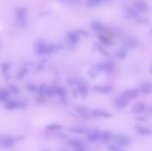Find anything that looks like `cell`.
Returning a JSON list of instances; mask_svg holds the SVG:
<instances>
[{"label": "cell", "instance_id": "obj_39", "mask_svg": "<svg viewBox=\"0 0 152 151\" xmlns=\"http://www.w3.org/2000/svg\"><path fill=\"white\" fill-rule=\"evenodd\" d=\"M150 71H151V73H152V67H151V69H150Z\"/></svg>", "mask_w": 152, "mask_h": 151}, {"label": "cell", "instance_id": "obj_31", "mask_svg": "<svg viewBox=\"0 0 152 151\" xmlns=\"http://www.w3.org/2000/svg\"><path fill=\"white\" fill-rule=\"evenodd\" d=\"M27 89H28V90H30V91H32V92H34V91L36 90V87L34 86V85H32V84H29L28 86H27Z\"/></svg>", "mask_w": 152, "mask_h": 151}, {"label": "cell", "instance_id": "obj_26", "mask_svg": "<svg viewBox=\"0 0 152 151\" xmlns=\"http://www.w3.org/2000/svg\"><path fill=\"white\" fill-rule=\"evenodd\" d=\"M27 10L25 8H22V9H17V15L20 19H24L25 18V15H26Z\"/></svg>", "mask_w": 152, "mask_h": 151}, {"label": "cell", "instance_id": "obj_35", "mask_svg": "<svg viewBox=\"0 0 152 151\" xmlns=\"http://www.w3.org/2000/svg\"><path fill=\"white\" fill-rule=\"evenodd\" d=\"M2 67H3L2 69H3V71H7V69H10V65H8L7 63H4V64H2Z\"/></svg>", "mask_w": 152, "mask_h": 151}, {"label": "cell", "instance_id": "obj_1", "mask_svg": "<svg viewBox=\"0 0 152 151\" xmlns=\"http://www.w3.org/2000/svg\"><path fill=\"white\" fill-rule=\"evenodd\" d=\"M112 140L114 141V144L116 145L120 146L122 148H126L127 146H129L130 144V140L127 136L125 135H116V136H113Z\"/></svg>", "mask_w": 152, "mask_h": 151}, {"label": "cell", "instance_id": "obj_8", "mask_svg": "<svg viewBox=\"0 0 152 151\" xmlns=\"http://www.w3.org/2000/svg\"><path fill=\"white\" fill-rule=\"evenodd\" d=\"M34 50L37 54H42V53H46L47 50V44H45L42 40H38V42H35L34 44Z\"/></svg>", "mask_w": 152, "mask_h": 151}, {"label": "cell", "instance_id": "obj_21", "mask_svg": "<svg viewBox=\"0 0 152 151\" xmlns=\"http://www.w3.org/2000/svg\"><path fill=\"white\" fill-rule=\"evenodd\" d=\"M89 129L85 128V127H76V128H70V131L76 133H87Z\"/></svg>", "mask_w": 152, "mask_h": 151}, {"label": "cell", "instance_id": "obj_38", "mask_svg": "<svg viewBox=\"0 0 152 151\" xmlns=\"http://www.w3.org/2000/svg\"><path fill=\"white\" fill-rule=\"evenodd\" d=\"M150 111H151V113H152V107H151V110H150Z\"/></svg>", "mask_w": 152, "mask_h": 151}, {"label": "cell", "instance_id": "obj_17", "mask_svg": "<svg viewBox=\"0 0 152 151\" xmlns=\"http://www.w3.org/2000/svg\"><path fill=\"white\" fill-rule=\"evenodd\" d=\"M112 133H110V131H102V133H100V137L99 139H102L104 142H106V143H108V142H110L111 140H112Z\"/></svg>", "mask_w": 152, "mask_h": 151}, {"label": "cell", "instance_id": "obj_13", "mask_svg": "<svg viewBox=\"0 0 152 151\" xmlns=\"http://www.w3.org/2000/svg\"><path fill=\"white\" fill-rule=\"evenodd\" d=\"M134 129L142 136H150L152 133L151 129H149L148 127H146V126H142V125H137V126L134 127Z\"/></svg>", "mask_w": 152, "mask_h": 151}, {"label": "cell", "instance_id": "obj_7", "mask_svg": "<svg viewBox=\"0 0 152 151\" xmlns=\"http://www.w3.org/2000/svg\"><path fill=\"white\" fill-rule=\"evenodd\" d=\"M113 67H114V64L112 62H102L96 65V69L99 71H110L113 69Z\"/></svg>", "mask_w": 152, "mask_h": 151}, {"label": "cell", "instance_id": "obj_15", "mask_svg": "<svg viewBox=\"0 0 152 151\" xmlns=\"http://www.w3.org/2000/svg\"><path fill=\"white\" fill-rule=\"evenodd\" d=\"M100 137V131H88L87 133V139L89 141H96Z\"/></svg>", "mask_w": 152, "mask_h": 151}, {"label": "cell", "instance_id": "obj_3", "mask_svg": "<svg viewBox=\"0 0 152 151\" xmlns=\"http://www.w3.org/2000/svg\"><path fill=\"white\" fill-rule=\"evenodd\" d=\"M128 101L127 99L125 98L124 96H117L116 98L114 99V105L116 108H118V109H124V108H126V106L128 105Z\"/></svg>", "mask_w": 152, "mask_h": 151}, {"label": "cell", "instance_id": "obj_33", "mask_svg": "<svg viewBox=\"0 0 152 151\" xmlns=\"http://www.w3.org/2000/svg\"><path fill=\"white\" fill-rule=\"evenodd\" d=\"M67 83H68L69 85H76L78 82H77L76 80H74V79H68V80H67Z\"/></svg>", "mask_w": 152, "mask_h": 151}, {"label": "cell", "instance_id": "obj_14", "mask_svg": "<svg viewBox=\"0 0 152 151\" xmlns=\"http://www.w3.org/2000/svg\"><path fill=\"white\" fill-rule=\"evenodd\" d=\"M94 90L98 91V92H100V93H104V94H108V93H110L111 91L113 90V88H112V86H110V85H104V86L94 87Z\"/></svg>", "mask_w": 152, "mask_h": 151}, {"label": "cell", "instance_id": "obj_27", "mask_svg": "<svg viewBox=\"0 0 152 151\" xmlns=\"http://www.w3.org/2000/svg\"><path fill=\"white\" fill-rule=\"evenodd\" d=\"M99 39L102 40V44H111L110 39H109V38L107 37L106 35H102V34H100V35H99Z\"/></svg>", "mask_w": 152, "mask_h": 151}, {"label": "cell", "instance_id": "obj_16", "mask_svg": "<svg viewBox=\"0 0 152 151\" xmlns=\"http://www.w3.org/2000/svg\"><path fill=\"white\" fill-rule=\"evenodd\" d=\"M91 28L92 30H94L95 32H102V31L104 30V26L100 22H98V21H94V22L91 23Z\"/></svg>", "mask_w": 152, "mask_h": 151}, {"label": "cell", "instance_id": "obj_24", "mask_svg": "<svg viewBox=\"0 0 152 151\" xmlns=\"http://www.w3.org/2000/svg\"><path fill=\"white\" fill-rule=\"evenodd\" d=\"M102 1H104V0H87L86 3H87V5L90 6V7H94V6L100 4Z\"/></svg>", "mask_w": 152, "mask_h": 151}, {"label": "cell", "instance_id": "obj_25", "mask_svg": "<svg viewBox=\"0 0 152 151\" xmlns=\"http://www.w3.org/2000/svg\"><path fill=\"white\" fill-rule=\"evenodd\" d=\"M61 125L60 124H50L48 125V127L47 128L49 129V131H59V129H61Z\"/></svg>", "mask_w": 152, "mask_h": 151}, {"label": "cell", "instance_id": "obj_23", "mask_svg": "<svg viewBox=\"0 0 152 151\" xmlns=\"http://www.w3.org/2000/svg\"><path fill=\"white\" fill-rule=\"evenodd\" d=\"M7 98H8V91L4 90H0V101H7Z\"/></svg>", "mask_w": 152, "mask_h": 151}, {"label": "cell", "instance_id": "obj_34", "mask_svg": "<svg viewBox=\"0 0 152 151\" xmlns=\"http://www.w3.org/2000/svg\"><path fill=\"white\" fill-rule=\"evenodd\" d=\"M25 73H26V69H23L22 71H20V74H19V75H18V78H19V79H21L23 76L25 75Z\"/></svg>", "mask_w": 152, "mask_h": 151}, {"label": "cell", "instance_id": "obj_2", "mask_svg": "<svg viewBox=\"0 0 152 151\" xmlns=\"http://www.w3.org/2000/svg\"><path fill=\"white\" fill-rule=\"evenodd\" d=\"M138 94H139L138 89L132 88V89H127V90L124 91L122 96L125 97L127 101H132V99H136L137 97H138Z\"/></svg>", "mask_w": 152, "mask_h": 151}, {"label": "cell", "instance_id": "obj_37", "mask_svg": "<svg viewBox=\"0 0 152 151\" xmlns=\"http://www.w3.org/2000/svg\"><path fill=\"white\" fill-rule=\"evenodd\" d=\"M137 119H138V120H142V121H146L147 120V119L144 118V117H138Z\"/></svg>", "mask_w": 152, "mask_h": 151}, {"label": "cell", "instance_id": "obj_5", "mask_svg": "<svg viewBox=\"0 0 152 151\" xmlns=\"http://www.w3.org/2000/svg\"><path fill=\"white\" fill-rule=\"evenodd\" d=\"M134 7L138 12H147L149 6L146 2L142 1V0H137V1L134 2Z\"/></svg>", "mask_w": 152, "mask_h": 151}, {"label": "cell", "instance_id": "obj_6", "mask_svg": "<svg viewBox=\"0 0 152 151\" xmlns=\"http://www.w3.org/2000/svg\"><path fill=\"white\" fill-rule=\"evenodd\" d=\"M146 110H147V106L144 103H137L132 108V111L136 114H141L146 111Z\"/></svg>", "mask_w": 152, "mask_h": 151}, {"label": "cell", "instance_id": "obj_30", "mask_svg": "<svg viewBox=\"0 0 152 151\" xmlns=\"http://www.w3.org/2000/svg\"><path fill=\"white\" fill-rule=\"evenodd\" d=\"M117 56H118L119 58H121V59H124V58H125V56H126V53L124 52V51H118V53H117Z\"/></svg>", "mask_w": 152, "mask_h": 151}, {"label": "cell", "instance_id": "obj_12", "mask_svg": "<svg viewBox=\"0 0 152 151\" xmlns=\"http://www.w3.org/2000/svg\"><path fill=\"white\" fill-rule=\"evenodd\" d=\"M90 114L94 117H100V118H110V117H112V115L110 113L102 111V110H93Z\"/></svg>", "mask_w": 152, "mask_h": 151}, {"label": "cell", "instance_id": "obj_22", "mask_svg": "<svg viewBox=\"0 0 152 151\" xmlns=\"http://www.w3.org/2000/svg\"><path fill=\"white\" fill-rule=\"evenodd\" d=\"M76 111L78 112L80 115L82 116H88L89 115V111L86 109V108H83V107H77L76 108Z\"/></svg>", "mask_w": 152, "mask_h": 151}, {"label": "cell", "instance_id": "obj_19", "mask_svg": "<svg viewBox=\"0 0 152 151\" xmlns=\"http://www.w3.org/2000/svg\"><path fill=\"white\" fill-rule=\"evenodd\" d=\"M68 38L72 44H76L79 39H80V33L79 31H75V32H69L68 33Z\"/></svg>", "mask_w": 152, "mask_h": 151}, {"label": "cell", "instance_id": "obj_18", "mask_svg": "<svg viewBox=\"0 0 152 151\" xmlns=\"http://www.w3.org/2000/svg\"><path fill=\"white\" fill-rule=\"evenodd\" d=\"M23 106L24 105H22V104H20L19 101H10L6 103V108H7L8 110H14L18 107H23Z\"/></svg>", "mask_w": 152, "mask_h": 151}, {"label": "cell", "instance_id": "obj_29", "mask_svg": "<svg viewBox=\"0 0 152 151\" xmlns=\"http://www.w3.org/2000/svg\"><path fill=\"white\" fill-rule=\"evenodd\" d=\"M109 149L110 150H121L122 147H120V146L116 145V144H114V145H110L109 146Z\"/></svg>", "mask_w": 152, "mask_h": 151}, {"label": "cell", "instance_id": "obj_4", "mask_svg": "<svg viewBox=\"0 0 152 151\" xmlns=\"http://www.w3.org/2000/svg\"><path fill=\"white\" fill-rule=\"evenodd\" d=\"M124 47L128 50H132V49L138 47V39L134 36H129L124 40Z\"/></svg>", "mask_w": 152, "mask_h": 151}, {"label": "cell", "instance_id": "obj_10", "mask_svg": "<svg viewBox=\"0 0 152 151\" xmlns=\"http://www.w3.org/2000/svg\"><path fill=\"white\" fill-rule=\"evenodd\" d=\"M14 145V140L10 137H2L0 138V146L4 148H8L12 147Z\"/></svg>", "mask_w": 152, "mask_h": 151}, {"label": "cell", "instance_id": "obj_28", "mask_svg": "<svg viewBox=\"0 0 152 151\" xmlns=\"http://www.w3.org/2000/svg\"><path fill=\"white\" fill-rule=\"evenodd\" d=\"M55 93H58V94H60L61 96H64V95H65V90L62 88H56L55 89Z\"/></svg>", "mask_w": 152, "mask_h": 151}, {"label": "cell", "instance_id": "obj_11", "mask_svg": "<svg viewBox=\"0 0 152 151\" xmlns=\"http://www.w3.org/2000/svg\"><path fill=\"white\" fill-rule=\"evenodd\" d=\"M140 91L144 94H150L152 92V83L151 82H146L141 84L140 86Z\"/></svg>", "mask_w": 152, "mask_h": 151}, {"label": "cell", "instance_id": "obj_20", "mask_svg": "<svg viewBox=\"0 0 152 151\" xmlns=\"http://www.w3.org/2000/svg\"><path fill=\"white\" fill-rule=\"evenodd\" d=\"M67 144L69 146H72V147H75L76 149H78V148H80L81 146H83L82 142H81L80 140H76V139L69 140V141L67 142Z\"/></svg>", "mask_w": 152, "mask_h": 151}, {"label": "cell", "instance_id": "obj_40", "mask_svg": "<svg viewBox=\"0 0 152 151\" xmlns=\"http://www.w3.org/2000/svg\"><path fill=\"white\" fill-rule=\"evenodd\" d=\"M151 34H152V28H151Z\"/></svg>", "mask_w": 152, "mask_h": 151}, {"label": "cell", "instance_id": "obj_36", "mask_svg": "<svg viewBox=\"0 0 152 151\" xmlns=\"http://www.w3.org/2000/svg\"><path fill=\"white\" fill-rule=\"evenodd\" d=\"M10 90H12L14 93H17V92H18V89H16V88H15V87L12 86V85H10Z\"/></svg>", "mask_w": 152, "mask_h": 151}, {"label": "cell", "instance_id": "obj_9", "mask_svg": "<svg viewBox=\"0 0 152 151\" xmlns=\"http://www.w3.org/2000/svg\"><path fill=\"white\" fill-rule=\"evenodd\" d=\"M88 94V88L84 85H80L79 88L77 90L74 91V95L75 96H81V97H85Z\"/></svg>", "mask_w": 152, "mask_h": 151}, {"label": "cell", "instance_id": "obj_32", "mask_svg": "<svg viewBox=\"0 0 152 151\" xmlns=\"http://www.w3.org/2000/svg\"><path fill=\"white\" fill-rule=\"evenodd\" d=\"M62 2H68V3H72V4H76L79 3V0H61Z\"/></svg>", "mask_w": 152, "mask_h": 151}]
</instances>
